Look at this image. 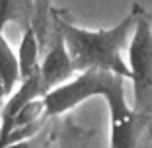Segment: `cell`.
Wrapping results in <instances>:
<instances>
[{
    "instance_id": "obj_1",
    "label": "cell",
    "mask_w": 152,
    "mask_h": 148,
    "mask_svg": "<svg viewBox=\"0 0 152 148\" xmlns=\"http://www.w3.org/2000/svg\"><path fill=\"white\" fill-rule=\"evenodd\" d=\"M139 4H133L131 12L121 22H117L113 27H102V29H88L76 26L61 12H55L53 26L58 27L63 33L74 70L82 72L98 68L115 72L129 80V66L123 58V51L129 45L131 33L139 18Z\"/></svg>"
},
{
    "instance_id": "obj_2",
    "label": "cell",
    "mask_w": 152,
    "mask_h": 148,
    "mask_svg": "<svg viewBox=\"0 0 152 148\" xmlns=\"http://www.w3.org/2000/svg\"><path fill=\"white\" fill-rule=\"evenodd\" d=\"M125 80L109 70H90L76 72L70 80L63 82L61 86L53 88L51 92L43 96V117L47 121L55 117L66 115L80 103H84L90 98H102L105 99L109 109V121H111V131L123 127L137 109H133L127 101L125 96Z\"/></svg>"
},
{
    "instance_id": "obj_3",
    "label": "cell",
    "mask_w": 152,
    "mask_h": 148,
    "mask_svg": "<svg viewBox=\"0 0 152 148\" xmlns=\"http://www.w3.org/2000/svg\"><path fill=\"white\" fill-rule=\"evenodd\" d=\"M127 66L129 80L134 88V98L139 103L142 101L146 92H152V23L142 6L127 45Z\"/></svg>"
},
{
    "instance_id": "obj_4",
    "label": "cell",
    "mask_w": 152,
    "mask_h": 148,
    "mask_svg": "<svg viewBox=\"0 0 152 148\" xmlns=\"http://www.w3.org/2000/svg\"><path fill=\"white\" fill-rule=\"evenodd\" d=\"M74 74H76V70H74L70 55H68L64 37H63V33H61V29L55 27L51 45H49V49H47V53H45V58L39 64V76H41L43 92L45 94L51 92L53 88L61 86L63 82L70 80Z\"/></svg>"
},
{
    "instance_id": "obj_5",
    "label": "cell",
    "mask_w": 152,
    "mask_h": 148,
    "mask_svg": "<svg viewBox=\"0 0 152 148\" xmlns=\"http://www.w3.org/2000/svg\"><path fill=\"white\" fill-rule=\"evenodd\" d=\"M18 72H20V80L22 78H27L29 74L39 70V35H37L35 27L27 26L23 29L22 41L18 45Z\"/></svg>"
},
{
    "instance_id": "obj_6",
    "label": "cell",
    "mask_w": 152,
    "mask_h": 148,
    "mask_svg": "<svg viewBox=\"0 0 152 148\" xmlns=\"http://www.w3.org/2000/svg\"><path fill=\"white\" fill-rule=\"evenodd\" d=\"M0 78L4 84L6 92H14V88L20 82V72H18V57L10 47L8 39L4 37V27L0 26Z\"/></svg>"
},
{
    "instance_id": "obj_7",
    "label": "cell",
    "mask_w": 152,
    "mask_h": 148,
    "mask_svg": "<svg viewBox=\"0 0 152 148\" xmlns=\"http://www.w3.org/2000/svg\"><path fill=\"white\" fill-rule=\"evenodd\" d=\"M94 135V131L76 125L68 117L66 121H63V127L58 131V148H90Z\"/></svg>"
},
{
    "instance_id": "obj_8",
    "label": "cell",
    "mask_w": 152,
    "mask_h": 148,
    "mask_svg": "<svg viewBox=\"0 0 152 148\" xmlns=\"http://www.w3.org/2000/svg\"><path fill=\"white\" fill-rule=\"evenodd\" d=\"M51 140H53V133H51L49 127L45 125L43 129H41L39 133H35L33 136L18 140V142H14V144H8V146H4V148H49Z\"/></svg>"
},
{
    "instance_id": "obj_9",
    "label": "cell",
    "mask_w": 152,
    "mask_h": 148,
    "mask_svg": "<svg viewBox=\"0 0 152 148\" xmlns=\"http://www.w3.org/2000/svg\"><path fill=\"white\" fill-rule=\"evenodd\" d=\"M18 14V0H0V26L4 27Z\"/></svg>"
},
{
    "instance_id": "obj_10",
    "label": "cell",
    "mask_w": 152,
    "mask_h": 148,
    "mask_svg": "<svg viewBox=\"0 0 152 148\" xmlns=\"http://www.w3.org/2000/svg\"><path fill=\"white\" fill-rule=\"evenodd\" d=\"M31 2H33V0H18V10H22L20 14H27V12H29L27 6H31Z\"/></svg>"
},
{
    "instance_id": "obj_11",
    "label": "cell",
    "mask_w": 152,
    "mask_h": 148,
    "mask_svg": "<svg viewBox=\"0 0 152 148\" xmlns=\"http://www.w3.org/2000/svg\"><path fill=\"white\" fill-rule=\"evenodd\" d=\"M6 98H8V92H6L4 84H2V78H0V111H2V107H4Z\"/></svg>"
},
{
    "instance_id": "obj_12",
    "label": "cell",
    "mask_w": 152,
    "mask_h": 148,
    "mask_svg": "<svg viewBox=\"0 0 152 148\" xmlns=\"http://www.w3.org/2000/svg\"><path fill=\"white\" fill-rule=\"evenodd\" d=\"M133 148H144V146H142V144L139 142V144H137V146H133Z\"/></svg>"
},
{
    "instance_id": "obj_13",
    "label": "cell",
    "mask_w": 152,
    "mask_h": 148,
    "mask_svg": "<svg viewBox=\"0 0 152 148\" xmlns=\"http://www.w3.org/2000/svg\"><path fill=\"white\" fill-rule=\"evenodd\" d=\"M148 18H150V23H152V14H148Z\"/></svg>"
}]
</instances>
